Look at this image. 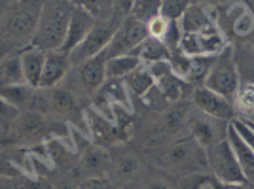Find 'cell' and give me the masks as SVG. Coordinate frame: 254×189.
Wrapping results in <instances>:
<instances>
[{
	"instance_id": "obj_26",
	"label": "cell",
	"mask_w": 254,
	"mask_h": 189,
	"mask_svg": "<svg viewBox=\"0 0 254 189\" xmlns=\"http://www.w3.org/2000/svg\"><path fill=\"white\" fill-rule=\"evenodd\" d=\"M140 59L133 53H127V55H116V57H110L106 59L105 72L106 78H118V80H124L127 74H131L135 68L140 66Z\"/></svg>"
},
{
	"instance_id": "obj_42",
	"label": "cell",
	"mask_w": 254,
	"mask_h": 189,
	"mask_svg": "<svg viewBox=\"0 0 254 189\" xmlns=\"http://www.w3.org/2000/svg\"><path fill=\"white\" fill-rule=\"evenodd\" d=\"M247 2H249V6H251V8H253V11H254V0H247Z\"/></svg>"
},
{
	"instance_id": "obj_19",
	"label": "cell",
	"mask_w": 254,
	"mask_h": 189,
	"mask_svg": "<svg viewBox=\"0 0 254 189\" xmlns=\"http://www.w3.org/2000/svg\"><path fill=\"white\" fill-rule=\"evenodd\" d=\"M195 38H197V46H199V57H216L232 44L230 38L216 25L197 32Z\"/></svg>"
},
{
	"instance_id": "obj_25",
	"label": "cell",
	"mask_w": 254,
	"mask_h": 189,
	"mask_svg": "<svg viewBox=\"0 0 254 189\" xmlns=\"http://www.w3.org/2000/svg\"><path fill=\"white\" fill-rule=\"evenodd\" d=\"M15 84H25L21 57L19 53H8L0 59V87Z\"/></svg>"
},
{
	"instance_id": "obj_43",
	"label": "cell",
	"mask_w": 254,
	"mask_h": 189,
	"mask_svg": "<svg viewBox=\"0 0 254 189\" xmlns=\"http://www.w3.org/2000/svg\"><path fill=\"white\" fill-rule=\"evenodd\" d=\"M4 133H6V131H4L2 127H0V140H2V137H4Z\"/></svg>"
},
{
	"instance_id": "obj_38",
	"label": "cell",
	"mask_w": 254,
	"mask_h": 189,
	"mask_svg": "<svg viewBox=\"0 0 254 189\" xmlns=\"http://www.w3.org/2000/svg\"><path fill=\"white\" fill-rule=\"evenodd\" d=\"M193 4H201L205 8H222V6H228L235 0H191Z\"/></svg>"
},
{
	"instance_id": "obj_18",
	"label": "cell",
	"mask_w": 254,
	"mask_h": 189,
	"mask_svg": "<svg viewBox=\"0 0 254 189\" xmlns=\"http://www.w3.org/2000/svg\"><path fill=\"white\" fill-rule=\"evenodd\" d=\"M182 34H197L214 25L211 8H205L201 4H191L188 10L182 13L179 19Z\"/></svg>"
},
{
	"instance_id": "obj_5",
	"label": "cell",
	"mask_w": 254,
	"mask_h": 189,
	"mask_svg": "<svg viewBox=\"0 0 254 189\" xmlns=\"http://www.w3.org/2000/svg\"><path fill=\"white\" fill-rule=\"evenodd\" d=\"M239 72H237V64H235V53H233V46L230 44L222 53H218L212 59L211 70L205 78V87L212 89L214 93L222 94L226 98H230L233 102L235 91L239 87Z\"/></svg>"
},
{
	"instance_id": "obj_14",
	"label": "cell",
	"mask_w": 254,
	"mask_h": 189,
	"mask_svg": "<svg viewBox=\"0 0 254 189\" xmlns=\"http://www.w3.org/2000/svg\"><path fill=\"white\" fill-rule=\"evenodd\" d=\"M95 21L97 19L89 11L85 10V8L74 4L72 15H70V23H68V29H66V38H64V44H63V47H61V51H64L66 55L72 51L76 46L87 36V32L93 29Z\"/></svg>"
},
{
	"instance_id": "obj_17",
	"label": "cell",
	"mask_w": 254,
	"mask_h": 189,
	"mask_svg": "<svg viewBox=\"0 0 254 189\" xmlns=\"http://www.w3.org/2000/svg\"><path fill=\"white\" fill-rule=\"evenodd\" d=\"M19 57H21L25 84H29L38 89V87H40V82H42L46 51H44V49H38V47H34V46H29V47H25L23 51H19Z\"/></svg>"
},
{
	"instance_id": "obj_13",
	"label": "cell",
	"mask_w": 254,
	"mask_h": 189,
	"mask_svg": "<svg viewBox=\"0 0 254 189\" xmlns=\"http://www.w3.org/2000/svg\"><path fill=\"white\" fill-rule=\"evenodd\" d=\"M78 170L82 178H108L110 172V147L91 142L78 153Z\"/></svg>"
},
{
	"instance_id": "obj_9",
	"label": "cell",
	"mask_w": 254,
	"mask_h": 189,
	"mask_svg": "<svg viewBox=\"0 0 254 189\" xmlns=\"http://www.w3.org/2000/svg\"><path fill=\"white\" fill-rule=\"evenodd\" d=\"M230 121H222L197 110L191 104L190 116H188V137H191L201 147H211L218 144L228 135Z\"/></svg>"
},
{
	"instance_id": "obj_39",
	"label": "cell",
	"mask_w": 254,
	"mask_h": 189,
	"mask_svg": "<svg viewBox=\"0 0 254 189\" xmlns=\"http://www.w3.org/2000/svg\"><path fill=\"white\" fill-rule=\"evenodd\" d=\"M222 189H251L249 184H228V186H222Z\"/></svg>"
},
{
	"instance_id": "obj_32",
	"label": "cell",
	"mask_w": 254,
	"mask_h": 189,
	"mask_svg": "<svg viewBox=\"0 0 254 189\" xmlns=\"http://www.w3.org/2000/svg\"><path fill=\"white\" fill-rule=\"evenodd\" d=\"M161 2H163L161 4V15L167 17V19H175V21H179L182 13L193 4L191 0H161Z\"/></svg>"
},
{
	"instance_id": "obj_45",
	"label": "cell",
	"mask_w": 254,
	"mask_h": 189,
	"mask_svg": "<svg viewBox=\"0 0 254 189\" xmlns=\"http://www.w3.org/2000/svg\"><path fill=\"white\" fill-rule=\"evenodd\" d=\"M251 189H254V188H251Z\"/></svg>"
},
{
	"instance_id": "obj_41",
	"label": "cell",
	"mask_w": 254,
	"mask_h": 189,
	"mask_svg": "<svg viewBox=\"0 0 254 189\" xmlns=\"http://www.w3.org/2000/svg\"><path fill=\"white\" fill-rule=\"evenodd\" d=\"M243 119H245V121H247V123H249V125L253 127V129H254V119H247V117H243Z\"/></svg>"
},
{
	"instance_id": "obj_8",
	"label": "cell",
	"mask_w": 254,
	"mask_h": 189,
	"mask_svg": "<svg viewBox=\"0 0 254 189\" xmlns=\"http://www.w3.org/2000/svg\"><path fill=\"white\" fill-rule=\"evenodd\" d=\"M144 159L133 151L126 144H116L110 147V172L108 180L114 188L129 189V186L137 180L140 170L144 168Z\"/></svg>"
},
{
	"instance_id": "obj_30",
	"label": "cell",
	"mask_w": 254,
	"mask_h": 189,
	"mask_svg": "<svg viewBox=\"0 0 254 189\" xmlns=\"http://www.w3.org/2000/svg\"><path fill=\"white\" fill-rule=\"evenodd\" d=\"M212 59L214 57H191V68L188 78H186V82L191 87H199V85L205 84V78L211 70Z\"/></svg>"
},
{
	"instance_id": "obj_6",
	"label": "cell",
	"mask_w": 254,
	"mask_h": 189,
	"mask_svg": "<svg viewBox=\"0 0 254 189\" xmlns=\"http://www.w3.org/2000/svg\"><path fill=\"white\" fill-rule=\"evenodd\" d=\"M124 17H108V19H97L93 29L87 32L82 42L76 46L72 51L68 53V59H70V64H80L87 61V59H93L97 55L105 53V49L108 47V44L112 40L114 32L118 31L120 23H122Z\"/></svg>"
},
{
	"instance_id": "obj_7",
	"label": "cell",
	"mask_w": 254,
	"mask_h": 189,
	"mask_svg": "<svg viewBox=\"0 0 254 189\" xmlns=\"http://www.w3.org/2000/svg\"><path fill=\"white\" fill-rule=\"evenodd\" d=\"M207 167L214 178L222 186L228 184H247L243 176L241 165L237 161V155L233 151L232 144L228 138L220 140L218 144L207 147Z\"/></svg>"
},
{
	"instance_id": "obj_31",
	"label": "cell",
	"mask_w": 254,
	"mask_h": 189,
	"mask_svg": "<svg viewBox=\"0 0 254 189\" xmlns=\"http://www.w3.org/2000/svg\"><path fill=\"white\" fill-rule=\"evenodd\" d=\"M140 102H142V106H144L146 110H150L152 114H161V112H165L171 106L169 100H167V98L163 96V93L159 91L158 85H154L148 93L140 98Z\"/></svg>"
},
{
	"instance_id": "obj_23",
	"label": "cell",
	"mask_w": 254,
	"mask_h": 189,
	"mask_svg": "<svg viewBox=\"0 0 254 189\" xmlns=\"http://www.w3.org/2000/svg\"><path fill=\"white\" fill-rule=\"evenodd\" d=\"M124 82H126L127 91L131 94L133 102H135V100H140V98L156 85V80L152 78L148 66H144V64H140V66L135 68L131 74H127L126 78H124Z\"/></svg>"
},
{
	"instance_id": "obj_12",
	"label": "cell",
	"mask_w": 254,
	"mask_h": 189,
	"mask_svg": "<svg viewBox=\"0 0 254 189\" xmlns=\"http://www.w3.org/2000/svg\"><path fill=\"white\" fill-rule=\"evenodd\" d=\"M190 102L197 110H201L203 114L216 119H222V121H232L235 117V106L230 98H226L222 94L214 93L212 89L199 85V87H193L190 94Z\"/></svg>"
},
{
	"instance_id": "obj_28",
	"label": "cell",
	"mask_w": 254,
	"mask_h": 189,
	"mask_svg": "<svg viewBox=\"0 0 254 189\" xmlns=\"http://www.w3.org/2000/svg\"><path fill=\"white\" fill-rule=\"evenodd\" d=\"M177 186L179 189H222V184L209 170L182 174L177 178Z\"/></svg>"
},
{
	"instance_id": "obj_1",
	"label": "cell",
	"mask_w": 254,
	"mask_h": 189,
	"mask_svg": "<svg viewBox=\"0 0 254 189\" xmlns=\"http://www.w3.org/2000/svg\"><path fill=\"white\" fill-rule=\"evenodd\" d=\"M146 163L179 178L182 174L209 170L207 151L191 137H182L165 146L154 147L146 151Z\"/></svg>"
},
{
	"instance_id": "obj_44",
	"label": "cell",
	"mask_w": 254,
	"mask_h": 189,
	"mask_svg": "<svg viewBox=\"0 0 254 189\" xmlns=\"http://www.w3.org/2000/svg\"><path fill=\"white\" fill-rule=\"evenodd\" d=\"M112 189H124V188H112Z\"/></svg>"
},
{
	"instance_id": "obj_20",
	"label": "cell",
	"mask_w": 254,
	"mask_h": 189,
	"mask_svg": "<svg viewBox=\"0 0 254 189\" xmlns=\"http://www.w3.org/2000/svg\"><path fill=\"white\" fill-rule=\"evenodd\" d=\"M226 138L230 140L233 151H235V155H237V161H239L241 170H243L245 182H247L251 188H254V153L251 151V147L245 144L243 138L237 135V131H235L232 125L228 127Z\"/></svg>"
},
{
	"instance_id": "obj_2",
	"label": "cell",
	"mask_w": 254,
	"mask_h": 189,
	"mask_svg": "<svg viewBox=\"0 0 254 189\" xmlns=\"http://www.w3.org/2000/svg\"><path fill=\"white\" fill-rule=\"evenodd\" d=\"M42 4L34 0H19L10 4L0 15V42L6 47H29L36 32Z\"/></svg>"
},
{
	"instance_id": "obj_16",
	"label": "cell",
	"mask_w": 254,
	"mask_h": 189,
	"mask_svg": "<svg viewBox=\"0 0 254 189\" xmlns=\"http://www.w3.org/2000/svg\"><path fill=\"white\" fill-rule=\"evenodd\" d=\"M129 189H179V186L173 174L146 163Z\"/></svg>"
},
{
	"instance_id": "obj_40",
	"label": "cell",
	"mask_w": 254,
	"mask_h": 189,
	"mask_svg": "<svg viewBox=\"0 0 254 189\" xmlns=\"http://www.w3.org/2000/svg\"><path fill=\"white\" fill-rule=\"evenodd\" d=\"M0 189H13V186L10 184V180H6L4 176H0Z\"/></svg>"
},
{
	"instance_id": "obj_4",
	"label": "cell",
	"mask_w": 254,
	"mask_h": 189,
	"mask_svg": "<svg viewBox=\"0 0 254 189\" xmlns=\"http://www.w3.org/2000/svg\"><path fill=\"white\" fill-rule=\"evenodd\" d=\"M106 57L101 53L93 59H87L84 63L74 64L66 78H64V87L74 94L76 98L82 102V98H89L97 93V89L105 84L106 80Z\"/></svg>"
},
{
	"instance_id": "obj_35",
	"label": "cell",
	"mask_w": 254,
	"mask_h": 189,
	"mask_svg": "<svg viewBox=\"0 0 254 189\" xmlns=\"http://www.w3.org/2000/svg\"><path fill=\"white\" fill-rule=\"evenodd\" d=\"M112 182L108 178H82L78 189H112Z\"/></svg>"
},
{
	"instance_id": "obj_27",
	"label": "cell",
	"mask_w": 254,
	"mask_h": 189,
	"mask_svg": "<svg viewBox=\"0 0 254 189\" xmlns=\"http://www.w3.org/2000/svg\"><path fill=\"white\" fill-rule=\"evenodd\" d=\"M235 116L254 119V84L253 82H239V87L233 96Z\"/></svg>"
},
{
	"instance_id": "obj_11",
	"label": "cell",
	"mask_w": 254,
	"mask_h": 189,
	"mask_svg": "<svg viewBox=\"0 0 254 189\" xmlns=\"http://www.w3.org/2000/svg\"><path fill=\"white\" fill-rule=\"evenodd\" d=\"M52 125L53 123H50V117L48 116H42V114H38L34 110H27V112L19 114V117L15 119V123L10 127L8 135H10L11 140L27 142V144L32 146L36 142H42L50 133L55 135Z\"/></svg>"
},
{
	"instance_id": "obj_15",
	"label": "cell",
	"mask_w": 254,
	"mask_h": 189,
	"mask_svg": "<svg viewBox=\"0 0 254 189\" xmlns=\"http://www.w3.org/2000/svg\"><path fill=\"white\" fill-rule=\"evenodd\" d=\"M70 68H72V64H70V59L64 51H61V49L46 51L40 87L50 89V87H55V85H61Z\"/></svg>"
},
{
	"instance_id": "obj_37",
	"label": "cell",
	"mask_w": 254,
	"mask_h": 189,
	"mask_svg": "<svg viewBox=\"0 0 254 189\" xmlns=\"http://www.w3.org/2000/svg\"><path fill=\"white\" fill-rule=\"evenodd\" d=\"M78 184H80V182H74L72 176H63L61 180L55 182L53 189H78Z\"/></svg>"
},
{
	"instance_id": "obj_3",
	"label": "cell",
	"mask_w": 254,
	"mask_h": 189,
	"mask_svg": "<svg viewBox=\"0 0 254 189\" xmlns=\"http://www.w3.org/2000/svg\"><path fill=\"white\" fill-rule=\"evenodd\" d=\"M74 4L70 0H46L42 2L40 15H38V25L32 44L34 47L52 51V49H61L66 38V29L70 23Z\"/></svg>"
},
{
	"instance_id": "obj_34",
	"label": "cell",
	"mask_w": 254,
	"mask_h": 189,
	"mask_svg": "<svg viewBox=\"0 0 254 189\" xmlns=\"http://www.w3.org/2000/svg\"><path fill=\"white\" fill-rule=\"evenodd\" d=\"M169 23L171 19L167 17H163V15H158V17H154L150 23H146V29H148V36L152 38H158L163 42V38H165V34L169 31Z\"/></svg>"
},
{
	"instance_id": "obj_33",
	"label": "cell",
	"mask_w": 254,
	"mask_h": 189,
	"mask_svg": "<svg viewBox=\"0 0 254 189\" xmlns=\"http://www.w3.org/2000/svg\"><path fill=\"white\" fill-rule=\"evenodd\" d=\"M19 114H21L19 110H15L13 106L8 104V102L0 96V127H2L6 133H8V131H10V127L15 123V119L19 117Z\"/></svg>"
},
{
	"instance_id": "obj_24",
	"label": "cell",
	"mask_w": 254,
	"mask_h": 189,
	"mask_svg": "<svg viewBox=\"0 0 254 189\" xmlns=\"http://www.w3.org/2000/svg\"><path fill=\"white\" fill-rule=\"evenodd\" d=\"M133 55H137L138 59H140V63L144 64V66H148V64H154V63H161V61H169L171 53L161 40L148 36V38L133 51Z\"/></svg>"
},
{
	"instance_id": "obj_21",
	"label": "cell",
	"mask_w": 254,
	"mask_h": 189,
	"mask_svg": "<svg viewBox=\"0 0 254 189\" xmlns=\"http://www.w3.org/2000/svg\"><path fill=\"white\" fill-rule=\"evenodd\" d=\"M34 94H36V87H32L29 84H15V85L0 87V96L8 104L13 106L15 110H19V112L31 110Z\"/></svg>"
},
{
	"instance_id": "obj_10",
	"label": "cell",
	"mask_w": 254,
	"mask_h": 189,
	"mask_svg": "<svg viewBox=\"0 0 254 189\" xmlns=\"http://www.w3.org/2000/svg\"><path fill=\"white\" fill-rule=\"evenodd\" d=\"M146 38H148L146 25L133 19L131 15H127V17L122 19L118 31L114 32V36H112V40H110V44H108V47L105 49L103 55L106 59H110V57H116V55L133 53Z\"/></svg>"
},
{
	"instance_id": "obj_36",
	"label": "cell",
	"mask_w": 254,
	"mask_h": 189,
	"mask_svg": "<svg viewBox=\"0 0 254 189\" xmlns=\"http://www.w3.org/2000/svg\"><path fill=\"white\" fill-rule=\"evenodd\" d=\"M133 2L135 0H114V15H118V17H127L129 11H131Z\"/></svg>"
},
{
	"instance_id": "obj_22",
	"label": "cell",
	"mask_w": 254,
	"mask_h": 189,
	"mask_svg": "<svg viewBox=\"0 0 254 189\" xmlns=\"http://www.w3.org/2000/svg\"><path fill=\"white\" fill-rule=\"evenodd\" d=\"M97 93L103 94L112 106H124V108L133 110V98H131V94L127 91V85L124 80L106 78L105 84L97 89Z\"/></svg>"
},
{
	"instance_id": "obj_29",
	"label": "cell",
	"mask_w": 254,
	"mask_h": 189,
	"mask_svg": "<svg viewBox=\"0 0 254 189\" xmlns=\"http://www.w3.org/2000/svg\"><path fill=\"white\" fill-rule=\"evenodd\" d=\"M161 0H135L129 15L140 23H150L154 17L161 15Z\"/></svg>"
}]
</instances>
